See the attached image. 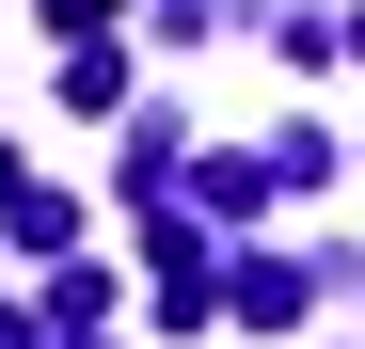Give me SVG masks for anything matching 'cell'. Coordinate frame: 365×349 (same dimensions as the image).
Listing matches in <instances>:
<instances>
[{"instance_id": "6da1fadb", "label": "cell", "mask_w": 365, "mask_h": 349, "mask_svg": "<svg viewBox=\"0 0 365 349\" xmlns=\"http://www.w3.org/2000/svg\"><path fill=\"white\" fill-rule=\"evenodd\" d=\"M48 16H111V0H48Z\"/></svg>"}]
</instances>
